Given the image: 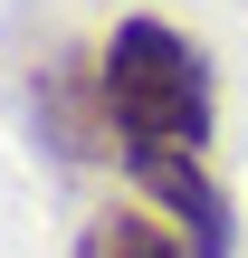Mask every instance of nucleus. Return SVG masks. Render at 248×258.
<instances>
[{
  "label": "nucleus",
  "mask_w": 248,
  "mask_h": 258,
  "mask_svg": "<svg viewBox=\"0 0 248 258\" xmlns=\"http://www.w3.org/2000/svg\"><path fill=\"white\" fill-rule=\"evenodd\" d=\"M76 258H191V239L162 211H96L76 230Z\"/></svg>",
  "instance_id": "obj_4"
},
{
  "label": "nucleus",
  "mask_w": 248,
  "mask_h": 258,
  "mask_svg": "<svg viewBox=\"0 0 248 258\" xmlns=\"http://www.w3.org/2000/svg\"><path fill=\"white\" fill-rule=\"evenodd\" d=\"M29 105H38V134H48L67 163H105V153H124L115 105H105V67H96V57H48L38 86H29Z\"/></svg>",
  "instance_id": "obj_3"
},
{
  "label": "nucleus",
  "mask_w": 248,
  "mask_h": 258,
  "mask_svg": "<svg viewBox=\"0 0 248 258\" xmlns=\"http://www.w3.org/2000/svg\"><path fill=\"white\" fill-rule=\"evenodd\" d=\"M96 67H105V105H115L124 153H201L210 144V115H220L210 57L172 19H115Z\"/></svg>",
  "instance_id": "obj_1"
},
{
  "label": "nucleus",
  "mask_w": 248,
  "mask_h": 258,
  "mask_svg": "<svg viewBox=\"0 0 248 258\" xmlns=\"http://www.w3.org/2000/svg\"><path fill=\"white\" fill-rule=\"evenodd\" d=\"M124 182H134L143 211H162L191 239V258H229L239 249V211H229V191H220V172L201 153H124Z\"/></svg>",
  "instance_id": "obj_2"
}]
</instances>
